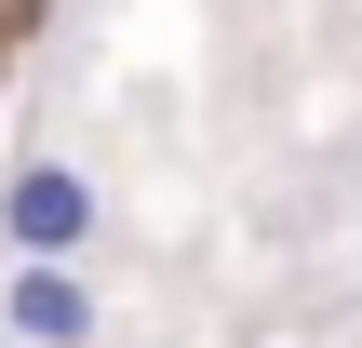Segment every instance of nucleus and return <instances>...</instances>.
I'll return each mask as SVG.
<instances>
[{
    "mask_svg": "<svg viewBox=\"0 0 362 348\" xmlns=\"http://www.w3.org/2000/svg\"><path fill=\"white\" fill-rule=\"evenodd\" d=\"M0 228H13V255H81L94 188H81L67 161H13V174H0Z\"/></svg>",
    "mask_w": 362,
    "mask_h": 348,
    "instance_id": "nucleus-1",
    "label": "nucleus"
},
{
    "mask_svg": "<svg viewBox=\"0 0 362 348\" xmlns=\"http://www.w3.org/2000/svg\"><path fill=\"white\" fill-rule=\"evenodd\" d=\"M0 322H13V308H0Z\"/></svg>",
    "mask_w": 362,
    "mask_h": 348,
    "instance_id": "nucleus-3",
    "label": "nucleus"
},
{
    "mask_svg": "<svg viewBox=\"0 0 362 348\" xmlns=\"http://www.w3.org/2000/svg\"><path fill=\"white\" fill-rule=\"evenodd\" d=\"M0 308H13V335H27V348H94V295H81L67 255H27V268L0 282Z\"/></svg>",
    "mask_w": 362,
    "mask_h": 348,
    "instance_id": "nucleus-2",
    "label": "nucleus"
}]
</instances>
